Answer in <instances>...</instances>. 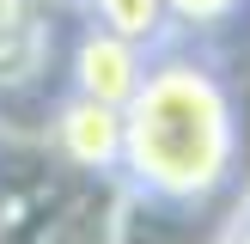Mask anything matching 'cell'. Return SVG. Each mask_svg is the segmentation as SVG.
Segmentation results:
<instances>
[{"label": "cell", "instance_id": "1", "mask_svg": "<svg viewBox=\"0 0 250 244\" xmlns=\"http://www.w3.org/2000/svg\"><path fill=\"white\" fill-rule=\"evenodd\" d=\"M238 165V110L208 61L159 55L122 110V171L146 195L202 202Z\"/></svg>", "mask_w": 250, "mask_h": 244}, {"label": "cell", "instance_id": "2", "mask_svg": "<svg viewBox=\"0 0 250 244\" xmlns=\"http://www.w3.org/2000/svg\"><path fill=\"white\" fill-rule=\"evenodd\" d=\"M146 80V49L128 43L116 31H85L73 43V92L92 98V104H110V110H128V98L141 92Z\"/></svg>", "mask_w": 250, "mask_h": 244}, {"label": "cell", "instance_id": "3", "mask_svg": "<svg viewBox=\"0 0 250 244\" xmlns=\"http://www.w3.org/2000/svg\"><path fill=\"white\" fill-rule=\"evenodd\" d=\"M55 146L73 171H116L122 165V110L73 92L55 110Z\"/></svg>", "mask_w": 250, "mask_h": 244}, {"label": "cell", "instance_id": "4", "mask_svg": "<svg viewBox=\"0 0 250 244\" xmlns=\"http://www.w3.org/2000/svg\"><path fill=\"white\" fill-rule=\"evenodd\" d=\"M85 12H92V24L98 31H116V37H128V43H165V31H171V12H165V0H85Z\"/></svg>", "mask_w": 250, "mask_h": 244}, {"label": "cell", "instance_id": "5", "mask_svg": "<svg viewBox=\"0 0 250 244\" xmlns=\"http://www.w3.org/2000/svg\"><path fill=\"white\" fill-rule=\"evenodd\" d=\"M238 6L244 0H165V12L177 24H189V31H214V24H226Z\"/></svg>", "mask_w": 250, "mask_h": 244}, {"label": "cell", "instance_id": "6", "mask_svg": "<svg viewBox=\"0 0 250 244\" xmlns=\"http://www.w3.org/2000/svg\"><path fill=\"white\" fill-rule=\"evenodd\" d=\"M220 244H250V195L238 202V214H232V226H226V238Z\"/></svg>", "mask_w": 250, "mask_h": 244}, {"label": "cell", "instance_id": "7", "mask_svg": "<svg viewBox=\"0 0 250 244\" xmlns=\"http://www.w3.org/2000/svg\"><path fill=\"white\" fill-rule=\"evenodd\" d=\"M31 12V0H0V24H12V19H24Z\"/></svg>", "mask_w": 250, "mask_h": 244}]
</instances>
